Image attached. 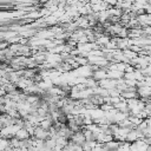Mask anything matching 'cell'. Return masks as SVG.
Instances as JSON below:
<instances>
[{
  "label": "cell",
  "instance_id": "obj_2",
  "mask_svg": "<svg viewBox=\"0 0 151 151\" xmlns=\"http://www.w3.org/2000/svg\"><path fill=\"white\" fill-rule=\"evenodd\" d=\"M138 139H139V138H138V136H137V132H136L134 129H133V130H130L129 133L126 134L125 142H127V143H133V142H136V140H138Z\"/></svg>",
  "mask_w": 151,
  "mask_h": 151
},
{
  "label": "cell",
  "instance_id": "obj_1",
  "mask_svg": "<svg viewBox=\"0 0 151 151\" xmlns=\"http://www.w3.org/2000/svg\"><path fill=\"white\" fill-rule=\"evenodd\" d=\"M29 133H28V131L26 130V129H19L18 130V132L15 133V137L19 139V140H22V139H27V138H29Z\"/></svg>",
  "mask_w": 151,
  "mask_h": 151
},
{
  "label": "cell",
  "instance_id": "obj_3",
  "mask_svg": "<svg viewBox=\"0 0 151 151\" xmlns=\"http://www.w3.org/2000/svg\"><path fill=\"white\" fill-rule=\"evenodd\" d=\"M106 77V74H105V72H96L94 74H93V78H96V79H103V78H105Z\"/></svg>",
  "mask_w": 151,
  "mask_h": 151
}]
</instances>
